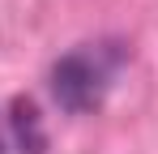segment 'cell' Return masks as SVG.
<instances>
[{
    "mask_svg": "<svg viewBox=\"0 0 158 154\" xmlns=\"http://www.w3.org/2000/svg\"><path fill=\"white\" fill-rule=\"evenodd\" d=\"M47 133L39 120V107L30 99H13L0 111V154H43Z\"/></svg>",
    "mask_w": 158,
    "mask_h": 154,
    "instance_id": "cell-2",
    "label": "cell"
},
{
    "mask_svg": "<svg viewBox=\"0 0 158 154\" xmlns=\"http://www.w3.org/2000/svg\"><path fill=\"white\" fill-rule=\"evenodd\" d=\"M115 69H120V51L115 47H107V43H98V47H94V43H90V47H77V51L60 56L52 64V94H56V103H60L64 111L85 116V111H94V107L103 103Z\"/></svg>",
    "mask_w": 158,
    "mask_h": 154,
    "instance_id": "cell-1",
    "label": "cell"
}]
</instances>
